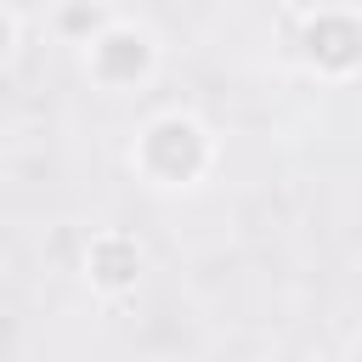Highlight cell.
Returning a JSON list of instances; mask_svg holds the SVG:
<instances>
[{
	"mask_svg": "<svg viewBox=\"0 0 362 362\" xmlns=\"http://www.w3.org/2000/svg\"><path fill=\"white\" fill-rule=\"evenodd\" d=\"M136 170L153 181V187H192L204 170H209V158H215V147H209V130L192 119V113H158L141 136H136Z\"/></svg>",
	"mask_w": 362,
	"mask_h": 362,
	"instance_id": "obj_1",
	"label": "cell"
},
{
	"mask_svg": "<svg viewBox=\"0 0 362 362\" xmlns=\"http://www.w3.org/2000/svg\"><path fill=\"white\" fill-rule=\"evenodd\" d=\"M158 51H153V34L136 28V23H107L90 45H85V68L102 90H130L153 74Z\"/></svg>",
	"mask_w": 362,
	"mask_h": 362,
	"instance_id": "obj_2",
	"label": "cell"
},
{
	"mask_svg": "<svg viewBox=\"0 0 362 362\" xmlns=\"http://www.w3.org/2000/svg\"><path fill=\"white\" fill-rule=\"evenodd\" d=\"M300 57L328 74V79H345L362 68V23L351 11H317L305 28H300Z\"/></svg>",
	"mask_w": 362,
	"mask_h": 362,
	"instance_id": "obj_3",
	"label": "cell"
},
{
	"mask_svg": "<svg viewBox=\"0 0 362 362\" xmlns=\"http://www.w3.org/2000/svg\"><path fill=\"white\" fill-rule=\"evenodd\" d=\"M85 277L102 294H130L141 277V243L130 232H96L85 249Z\"/></svg>",
	"mask_w": 362,
	"mask_h": 362,
	"instance_id": "obj_4",
	"label": "cell"
},
{
	"mask_svg": "<svg viewBox=\"0 0 362 362\" xmlns=\"http://www.w3.org/2000/svg\"><path fill=\"white\" fill-rule=\"evenodd\" d=\"M107 23H113V17H107L96 0H68V6L57 11V28H62L68 40H79V45H90V40H96Z\"/></svg>",
	"mask_w": 362,
	"mask_h": 362,
	"instance_id": "obj_5",
	"label": "cell"
},
{
	"mask_svg": "<svg viewBox=\"0 0 362 362\" xmlns=\"http://www.w3.org/2000/svg\"><path fill=\"white\" fill-rule=\"evenodd\" d=\"M356 362H362V351H356Z\"/></svg>",
	"mask_w": 362,
	"mask_h": 362,
	"instance_id": "obj_6",
	"label": "cell"
}]
</instances>
